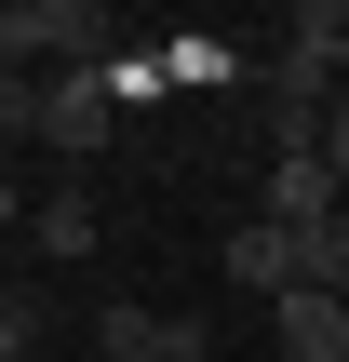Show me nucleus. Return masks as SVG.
Instances as JSON below:
<instances>
[{"label": "nucleus", "mask_w": 349, "mask_h": 362, "mask_svg": "<svg viewBox=\"0 0 349 362\" xmlns=\"http://www.w3.org/2000/svg\"><path fill=\"white\" fill-rule=\"evenodd\" d=\"M282 67H296V81H323V94H336V67H349V0H309V13H296V27H282Z\"/></svg>", "instance_id": "39448f33"}, {"label": "nucleus", "mask_w": 349, "mask_h": 362, "mask_svg": "<svg viewBox=\"0 0 349 362\" xmlns=\"http://www.w3.org/2000/svg\"><path fill=\"white\" fill-rule=\"evenodd\" d=\"M296 296H336L349 309V202L323 215V228H296Z\"/></svg>", "instance_id": "0eeeda50"}, {"label": "nucleus", "mask_w": 349, "mask_h": 362, "mask_svg": "<svg viewBox=\"0 0 349 362\" xmlns=\"http://www.w3.org/2000/svg\"><path fill=\"white\" fill-rule=\"evenodd\" d=\"M108 121H121L108 67H67V81H40V148H54V161H94V148H108Z\"/></svg>", "instance_id": "f03ea898"}, {"label": "nucleus", "mask_w": 349, "mask_h": 362, "mask_svg": "<svg viewBox=\"0 0 349 362\" xmlns=\"http://www.w3.org/2000/svg\"><path fill=\"white\" fill-rule=\"evenodd\" d=\"M0 362H40V296L0 282Z\"/></svg>", "instance_id": "1a4fd4ad"}, {"label": "nucleus", "mask_w": 349, "mask_h": 362, "mask_svg": "<svg viewBox=\"0 0 349 362\" xmlns=\"http://www.w3.org/2000/svg\"><path fill=\"white\" fill-rule=\"evenodd\" d=\"M256 215H269V228H323V215H336V175H323V148H296V161H269V188H256Z\"/></svg>", "instance_id": "20e7f679"}, {"label": "nucleus", "mask_w": 349, "mask_h": 362, "mask_svg": "<svg viewBox=\"0 0 349 362\" xmlns=\"http://www.w3.org/2000/svg\"><path fill=\"white\" fill-rule=\"evenodd\" d=\"M323 175H336V202H349V94L323 107Z\"/></svg>", "instance_id": "9b49d317"}, {"label": "nucleus", "mask_w": 349, "mask_h": 362, "mask_svg": "<svg viewBox=\"0 0 349 362\" xmlns=\"http://www.w3.org/2000/svg\"><path fill=\"white\" fill-rule=\"evenodd\" d=\"M40 148V81H0V161Z\"/></svg>", "instance_id": "9d476101"}, {"label": "nucleus", "mask_w": 349, "mask_h": 362, "mask_svg": "<svg viewBox=\"0 0 349 362\" xmlns=\"http://www.w3.org/2000/svg\"><path fill=\"white\" fill-rule=\"evenodd\" d=\"M13 228H27V188H13V161H0V242H13Z\"/></svg>", "instance_id": "f8f14e48"}, {"label": "nucleus", "mask_w": 349, "mask_h": 362, "mask_svg": "<svg viewBox=\"0 0 349 362\" xmlns=\"http://www.w3.org/2000/svg\"><path fill=\"white\" fill-rule=\"evenodd\" d=\"M67 255H94V188H54L40 202V269H67Z\"/></svg>", "instance_id": "6e6552de"}, {"label": "nucleus", "mask_w": 349, "mask_h": 362, "mask_svg": "<svg viewBox=\"0 0 349 362\" xmlns=\"http://www.w3.org/2000/svg\"><path fill=\"white\" fill-rule=\"evenodd\" d=\"M108 67V13L94 0H0V81H67Z\"/></svg>", "instance_id": "f257e3e1"}, {"label": "nucleus", "mask_w": 349, "mask_h": 362, "mask_svg": "<svg viewBox=\"0 0 349 362\" xmlns=\"http://www.w3.org/2000/svg\"><path fill=\"white\" fill-rule=\"evenodd\" d=\"M269 336H282V362H349V309L336 296H282Z\"/></svg>", "instance_id": "423d86ee"}, {"label": "nucleus", "mask_w": 349, "mask_h": 362, "mask_svg": "<svg viewBox=\"0 0 349 362\" xmlns=\"http://www.w3.org/2000/svg\"><path fill=\"white\" fill-rule=\"evenodd\" d=\"M215 269H229V296H256V309H282V296H296V228H269V215H242Z\"/></svg>", "instance_id": "7ed1b4c3"}]
</instances>
